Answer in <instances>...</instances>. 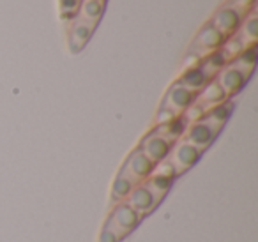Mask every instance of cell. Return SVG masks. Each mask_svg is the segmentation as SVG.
Masks as SVG:
<instances>
[{
    "mask_svg": "<svg viewBox=\"0 0 258 242\" xmlns=\"http://www.w3.org/2000/svg\"><path fill=\"white\" fill-rule=\"evenodd\" d=\"M177 82H179L182 87H186L187 90H191L193 94H198L205 87V83L211 82V80H207V76H205L204 73H202L200 69L195 66V68L186 69V71L180 75V78L177 80Z\"/></svg>",
    "mask_w": 258,
    "mask_h": 242,
    "instance_id": "cell-19",
    "label": "cell"
},
{
    "mask_svg": "<svg viewBox=\"0 0 258 242\" xmlns=\"http://www.w3.org/2000/svg\"><path fill=\"white\" fill-rule=\"evenodd\" d=\"M202 154L204 152L195 149V147L189 145L187 142L177 140L172 145V149H170L168 156H166V161H168V164L173 168V171H175V177H179V175H182L184 171H187L189 168H193L195 164L198 163Z\"/></svg>",
    "mask_w": 258,
    "mask_h": 242,
    "instance_id": "cell-5",
    "label": "cell"
},
{
    "mask_svg": "<svg viewBox=\"0 0 258 242\" xmlns=\"http://www.w3.org/2000/svg\"><path fill=\"white\" fill-rule=\"evenodd\" d=\"M225 101H228V97L225 96V92L221 90V87L218 85L216 80H211V82L205 83V87L195 97V104L204 110V115L214 106L225 103Z\"/></svg>",
    "mask_w": 258,
    "mask_h": 242,
    "instance_id": "cell-12",
    "label": "cell"
},
{
    "mask_svg": "<svg viewBox=\"0 0 258 242\" xmlns=\"http://www.w3.org/2000/svg\"><path fill=\"white\" fill-rule=\"evenodd\" d=\"M232 111H233V103L228 99V101H225V103L214 106L212 110H209L207 113L200 118V122L209 126L216 135H219L221 129L225 128V124L228 122V118L232 117Z\"/></svg>",
    "mask_w": 258,
    "mask_h": 242,
    "instance_id": "cell-14",
    "label": "cell"
},
{
    "mask_svg": "<svg viewBox=\"0 0 258 242\" xmlns=\"http://www.w3.org/2000/svg\"><path fill=\"white\" fill-rule=\"evenodd\" d=\"M186 128H187V122L184 120L182 117H177V118H173V120H170V122H165V124H159V126H156L152 131L156 133V135H159L161 138H165L168 143H175L177 140H180L182 138V135H184V131H186Z\"/></svg>",
    "mask_w": 258,
    "mask_h": 242,
    "instance_id": "cell-16",
    "label": "cell"
},
{
    "mask_svg": "<svg viewBox=\"0 0 258 242\" xmlns=\"http://www.w3.org/2000/svg\"><path fill=\"white\" fill-rule=\"evenodd\" d=\"M124 203L131 207L142 219H144L145 216H149L151 212H154L156 207H159L158 203L154 202V198L151 196V193L145 189L144 184H138L137 188L131 189L129 195L124 198Z\"/></svg>",
    "mask_w": 258,
    "mask_h": 242,
    "instance_id": "cell-11",
    "label": "cell"
},
{
    "mask_svg": "<svg viewBox=\"0 0 258 242\" xmlns=\"http://www.w3.org/2000/svg\"><path fill=\"white\" fill-rule=\"evenodd\" d=\"M216 136L218 135H216L209 126H205V124H202L200 120H197V122H193V124L187 126L180 140H184V142H187L189 145H193L195 149H198L200 152H204V150H207L209 147L212 145Z\"/></svg>",
    "mask_w": 258,
    "mask_h": 242,
    "instance_id": "cell-10",
    "label": "cell"
},
{
    "mask_svg": "<svg viewBox=\"0 0 258 242\" xmlns=\"http://www.w3.org/2000/svg\"><path fill=\"white\" fill-rule=\"evenodd\" d=\"M197 94H193L191 90H187L186 87H182L179 82H173L170 85V89L166 90L165 97H163L159 110L166 111L172 117H182V113L195 103Z\"/></svg>",
    "mask_w": 258,
    "mask_h": 242,
    "instance_id": "cell-4",
    "label": "cell"
},
{
    "mask_svg": "<svg viewBox=\"0 0 258 242\" xmlns=\"http://www.w3.org/2000/svg\"><path fill=\"white\" fill-rule=\"evenodd\" d=\"M152 168H154V164L142 154V150L138 147L135 150H131V154L125 157L124 164L120 166V171L117 173V178L113 182L111 200L113 202L115 200L117 202L124 200L131 189L137 188L138 184H142L152 173Z\"/></svg>",
    "mask_w": 258,
    "mask_h": 242,
    "instance_id": "cell-1",
    "label": "cell"
},
{
    "mask_svg": "<svg viewBox=\"0 0 258 242\" xmlns=\"http://www.w3.org/2000/svg\"><path fill=\"white\" fill-rule=\"evenodd\" d=\"M138 149L142 150V154H144L152 164H158V163H161L163 159H166L170 149H172V143H168L165 138L156 135L154 131H149L147 135L142 138Z\"/></svg>",
    "mask_w": 258,
    "mask_h": 242,
    "instance_id": "cell-8",
    "label": "cell"
},
{
    "mask_svg": "<svg viewBox=\"0 0 258 242\" xmlns=\"http://www.w3.org/2000/svg\"><path fill=\"white\" fill-rule=\"evenodd\" d=\"M99 2H104V4H106V0H99Z\"/></svg>",
    "mask_w": 258,
    "mask_h": 242,
    "instance_id": "cell-23",
    "label": "cell"
},
{
    "mask_svg": "<svg viewBox=\"0 0 258 242\" xmlns=\"http://www.w3.org/2000/svg\"><path fill=\"white\" fill-rule=\"evenodd\" d=\"M96 29H97L96 25H92V23L75 16V18L69 22V27H68L69 51H71V53H80V51L89 44V41L92 39Z\"/></svg>",
    "mask_w": 258,
    "mask_h": 242,
    "instance_id": "cell-7",
    "label": "cell"
},
{
    "mask_svg": "<svg viewBox=\"0 0 258 242\" xmlns=\"http://www.w3.org/2000/svg\"><path fill=\"white\" fill-rule=\"evenodd\" d=\"M214 80L218 82V85L221 87V90L225 92V96L230 99V97H233L235 94H239L240 90L244 89V85H246V82L249 78H246L239 69L233 68V66L228 62V64L223 66L221 71L216 75Z\"/></svg>",
    "mask_w": 258,
    "mask_h": 242,
    "instance_id": "cell-9",
    "label": "cell"
},
{
    "mask_svg": "<svg viewBox=\"0 0 258 242\" xmlns=\"http://www.w3.org/2000/svg\"><path fill=\"white\" fill-rule=\"evenodd\" d=\"M225 64H228V62L225 60V57L221 55V51L218 50V51H214V53H211V55H207V57L202 58V60L197 64V68L200 69L205 76H207V80H214L216 75L221 71V68Z\"/></svg>",
    "mask_w": 258,
    "mask_h": 242,
    "instance_id": "cell-20",
    "label": "cell"
},
{
    "mask_svg": "<svg viewBox=\"0 0 258 242\" xmlns=\"http://www.w3.org/2000/svg\"><path fill=\"white\" fill-rule=\"evenodd\" d=\"M237 41L242 44V48H251V46H256V41H258V16L254 8L244 16L242 23H240L239 30L233 34Z\"/></svg>",
    "mask_w": 258,
    "mask_h": 242,
    "instance_id": "cell-13",
    "label": "cell"
},
{
    "mask_svg": "<svg viewBox=\"0 0 258 242\" xmlns=\"http://www.w3.org/2000/svg\"><path fill=\"white\" fill-rule=\"evenodd\" d=\"M104 8H106V4H104V2H99V0H82L78 15L76 16L97 27L104 15Z\"/></svg>",
    "mask_w": 258,
    "mask_h": 242,
    "instance_id": "cell-17",
    "label": "cell"
},
{
    "mask_svg": "<svg viewBox=\"0 0 258 242\" xmlns=\"http://www.w3.org/2000/svg\"><path fill=\"white\" fill-rule=\"evenodd\" d=\"M244 16L246 15L240 13L239 9L232 8V6H228V4H223L221 8L212 15V18L209 23H211V25L214 27L225 39H228V37H232L233 34L239 30Z\"/></svg>",
    "mask_w": 258,
    "mask_h": 242,
    "instance_id": "cell-6",
    "label": "cell"
},
{
    "mask_svg": "<svg viewBox=\"0 0 258 242\" xmlns=\"http://www.w3.org/2000/svg\"><path fill=\"white\" fill-rule=\"evenodd\" d=\"M225 4L232 6V8L239 9L240 13H244V15H247V13H249L251 9L254 8V0H226Z\"/></svg>",
    "mask_w": 258,
    "mask_h": 242,
    "instance_id": "cell-22",
    "label": "cell"
},
{
    "mask_svg": "<svg viewBox=\"0 0 258 242\" xmlns=\"http://www.w3.org/2000/svg\"><path fill=\"white\" fill-rule=\"evenodd\" d=\"M223 43H225V37H223L211 23H205V25L198 30L197 36H195L193 43H191L189 50H187V57L193 58L195 66H197L204 57L218 51L219 48L223 46Z\"/></svg>",
    "mask_w": 258,
    "mask_h": 242,
    "instance_id": "cell-3",
    "label": "cell"
},
{
    "mask_svg": "<svg viewBox=\"0 0 258 242\" xmlns=\"http://www.w3.org/2000/svg\"><path fill=\"white\" fill-rule=\"evenodd\" d=\"M82 0H58V6H60V16L66 22H71L76 15H78V9Z\"/></svg>",
    "mask_w": 258,
    "mask_h": 242,
    "instance_id": "cell-21",
    "label": "cell"
},
{
    "mask_svg": "<svg viewBox=\"0 0 258 242\" xmlns=\"http://www.w3.org/2000/svg\"><path fill=\"white\" fill-rule=\"evenodd\" d=\"M173 180L175 178L172 177H161V175H149L147 178H145L142 184L145 186V189H147L149 193H151V196L154 198V202L161 203L163 200H165V196L170 193V189H172L173 186Z\"/></svg>",
    "mask_w": 258,
    "mask_h": 242,
    "instance_id": "cell-15",
    "label": "cell"
},
{
    "mask_svg": "<svg viewBox=\"0 0 258 242\" xmlns=\"http://www.w3.org/2000/svg\"><path fill=\"white\" fill-rule=\"evenodd\" d=\"M230 64L239 69L246 78H251V75L254 73V68H256V46L246 48L244 51H240L233 60H230Z\"/></svg>",
    "mask_w": 258,
    "mask_h": 242,
    "instance_id": "cell-18",
    "label": "cell"
},
{
    "mask_svg": "<svg viewBox=\"0 0 258 242\" xmlns=\"http://www.w3.org/2000/svg\"><path fill=\"white\" fill-rule=\"evenodd\" d=\"M142 217L124 202H117L104 223L99 235V242H122L140 224Z\"/></svg>",
    "mask_w": 258,
    "mask_h": 242,
    "instance_id": "cell-2",
    "label": "cell"
}]
</instances>
